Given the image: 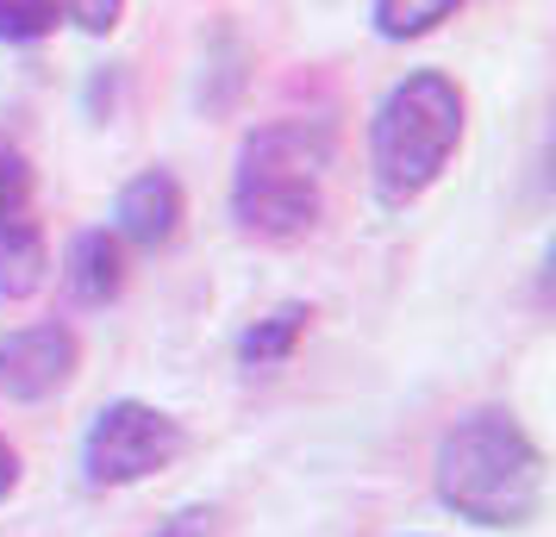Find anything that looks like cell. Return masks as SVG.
<instances>
[{"label": "cell", "instance_id": "obj_1", "mask_svg": "<svg viewBox=\"0 0 556 537\" xmlns=\"http://www.w3.org/2000/svg\"><path fill=\"white\" fill-rule=\"evenodd\" d=\"M431 487H438L444 512L469 519L481 532H513L544 512L551 469H544L538 437L513 412H469L438 437Z\"/></svg>", "mask_w": 556, "mask_h": 537}, {"label": "cell", "instance_id": "obj_6", "mask_svg": "<svg viewBox=\"0 0 556 537\" xmlns=\"http://www.w3.org/2000/svg\"><path fill=\"white\" fill-rule=\"evenodd\" d=\"M76 362H81V344H76V332L56 325V319L26 325V332H7L0 337V394L20 400V407L51 400L56 387H70Z\"/></svg>", "mask_w": 556, "mask_h": 537}, {"label": "cell", "instance_id": "obj_9", "mask_svg": "<svg viewBox=\"0 0 556 537\" xmlns=\"http://www.w3.org/2000/svg\"><path fill=\"white\" fill-rule=\"evenodd\" d=\"M306 319H313V307H301V301H288L269 319H256L251 332L238 337V362L244 369H281V362L294 357V344L306 337Z\"/></svg>", "mask_w": 556, "mask_h": 537}, {"label": "cell", "instance_id": "obj_12", "mask_svg": "<svg viewBox=\"0 0 556 537\" xmlns=\"http://www.w3.org/2000/svg\"><path fill=\"white\" fill-rule=\"evenodd\" d=\"M119 13H126V0H63V20L81 26L88 38H106V31L119 26Z\"/></svg>", "mask_w": 556, "mask_h": 537}, {"label": "cell", "instance_id": "obj_3", "mask_svg": "<svg viewBox=\"0 0 556 537\" xmlns=\"http://www.w3.org/2000/svg\"><path fill=\"white\" fill-rule=\"evenodd\" d=\"M463 88L444 69H406L369 113V176L388 206L419 201L463 144Z\"/></svg>", "mask_w": 556, "mask_h": 537}, {"label": "cell", "instance_id": "obj_5", "mask_svg": "<svg viewBox=\"0 0 556 537\" xmlns=\"http://www.w3.org/2000/svg\"><path fill=\"white\" fill-rule=\"evenodd\" d=\"M45 282H51V238L38 226L31 163L13 144H0V294L31 301Z\"/></svg>", "mask_w": 556, "mask_h": 537}, {"label": "cell", "instance_id": "obj_13", "mask_svg": "<svg viewBox=\"0 0 556 537\" xmlns=\"http://www.w3.org/2000/svg\"><path fill=\"white\" fill-rule=\"evenodd\" d=\"M213 519H219L213 507H181L176 519H163L151 537H213Z\"/></svg>", "mask_w": 556, "mask_h": 537}, {"label": "cell", "instance_id": "obj_4", "mask_svg": "<svg viewBox=\"0 0 556 537\" xmlns=\"http://www.w3.org/2000/svg\"><path fill=\"white\" fill-rule=\"evenodd\" d=\"M181 425L163 407H144V400H106L94 412V425L81 437V475L88 487H131L169 469L181 457Z\"/></svg>", "mask_w": 556, "mask_h": 537}, {"label": "cell", "instance_id": "obj_8", "mask_svg": "<svg viewBox=\"0 0 556 537\" xmlns=\"http://www.w3.org/2000/svg\"><path fill=\"white\" fill-rule=\"evenodd\" d=\"M63 282H70V294H76L81 307L119 301V287H126V251H119V238L106 226L76 231L70 238V256H63Z\"/></svg>", "mask_w": 556, "mask_h": 537}, {"label": "cell", "instance_id": "obj_2", "mask_svg": "<svg viewBox=\"0 0 556 537\" xmlns=\"http://www.w3.org/2000/svg\"><path fill=\"white\" fill-rule=\"evenodd\" d=\"M331 131L306 119H269L238 144L231 163V219L251 238L294 244L326 213Z\"/></svg>", "mask_w": 556, "mask_h": 537}, {"label": "cell", "instance_id": "obj_7", "mask_svg": "<svg viewBox=\"0 0 556 537\" xmlns=\"http://www.w3.org/2000/svg\"><path fill=\"white\" fill-rule=\"evenodd\" d=\"M181 213H188L181 181L169 169H144V176H131L113 194V238L119 244H138V251H163L181 231Z\"/></svg>", "mask_w": 556, "mask_h": 537}, {"label": "cell", "instance_id": "obj_14", "mask_svg": "<svg viewBox=\"0 0 556 537\" xmlns=\"http://www.w3.org/2000/svg\"><path fill=\"white\" fill-rule=\"evenodd\" d=\"M13 487H20V450L7 444V432H0V500H7Z\"/></svg>", "mask_w": 556, "mask_h": 537}, {"label": "cell", "instance_id": "obj_11", "mask_svg": "<svg viewBox=\"0 0 556 537\" xmlns=\"http://www.w3.org/2000/svg\"><path fill=\"white\" fill-rule=\"evenodd\" d=\"M63 26V0H0V44H38Z\"/></svg>", "mask_w": 556, "mask_h": 537}, {"label": "cell", "instance_id": "obj_10", "mask_svg": "<svg viewBox=\"0 0 556 537\" xmlns=\"http://www.w3.org/2000/svg\"><path fill=\"white\" fill-rule=\"evenodd\" d=\"M463 0H369V20H376V38L388 44H406V38H426L451 20Z\"/></svg>", "mask_w": 556, "mask_h": 537}]
</instances>
